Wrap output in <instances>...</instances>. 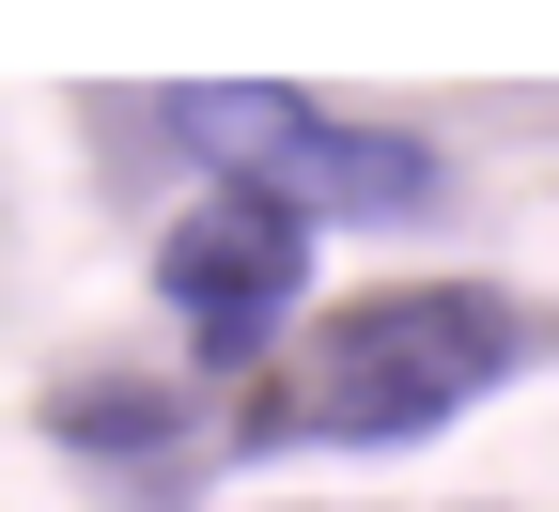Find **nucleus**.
Instances as JSON below:
<instances>
[{
	"label": "nucleus",
	"instance_id": "7ed1b4c3",
	"mask_svg": "<svg viewBox=\"0 0 559 512\" xmlns=\"http://www.w3.org/2000/svg\"><path fill=\"white\" fill-rule=\"evenodd\" d=\"M156 296H171V326H187L202 373H249V357L296 342L311 234H296L280 202H249V187H202V202L171 217V249H156Z\"/></svg>",
	"mask_w": 559,
	"mask_h": 512
},
{
	"label": "nucleus",
	"instance_id": "f03ea898",
	"mask_svg": "<svg viewBox=\"0 0 559 512\" xmlns=\"http://www.w3.org/2000/svg\"><path fill=\"white\" fill-rule=\"evenodd\" d=\"M187 140H202V156H264L249 202H280L296 234H311V217L404 234V217L451 202V156H436V140H404V124H342V109H311V94H187Z\"/></svg>",
	"mask_w": 559,
	"mask_h": 512
},
{
	"label": "nucleus",
	"instance_id": "20e7f679",
	"mask_svg": "<svg viewBox=\"0 0 559 512\" xmlns=\"http://www.w3.org/2000/svg\"><path fill=\"white\" fill-rule=\"evenodd\" d=\"M62 434H79V451H156L171 404L156 389H62Z\"/></svg>",
	"mask_w": 559,
	"mask_h": 512
},
{
	"label": "nucleus",
	"instance_id": "f257e3e1",
	"mask_svg": "<svg viewBox=\"0 0 559 512\" xmlns=\"http://www.w3.org/2000/svg\"><path fill=\"white\" fill-rule=\"evenodd\" d=\"M528 357V311L481 279H419V296H358L296 342V373L264 389L249 451H404V434L466 419Z\"/></svg>",
	"mask_w": 559,
	"mask_h": 512
}]
</instances>
